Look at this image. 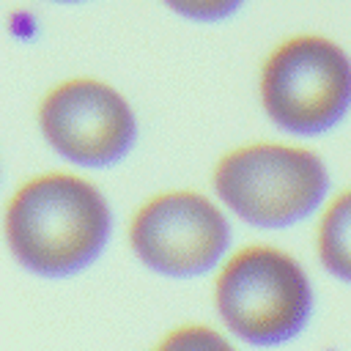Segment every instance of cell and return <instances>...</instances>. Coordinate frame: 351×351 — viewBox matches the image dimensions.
Masks as SVG:
<instances>
[{"label": "cell", "instance_id": "1", "mask_svg": "<svg viewBox=\"0 0 351 351\" xmlns=\"http://www.w3.org/2000/svg\"><path fill=\"white\" fill-rule=\"evenodd\" d=\"M5 233L25 269L63 277L85 269L101 252L110 236V208L85 178L47 173L16 189Z\"/></svg>", "mask_w": 351, "mask_h": 351}, {"label": "cell", "instance_id": "2", "mask_svg": "<svg viewBox=\"0 0 351 351\" xmlns=\"http://www.w3.org/2000/svg\"><path fill=\"white\" fill-rule=\"evenodd\" d=\"M214 189L241 219L282 228L304 219L324 200L326 167L307 148L255 143L219 159Z\"/></svg>", "mask_w": 351, "mask_h": 351}, {"label": "cell", "instance_id": "3", "mask_svg": "<svg viewBox=\"0 0 351 351\" xmlns=\"http://www.w3.org/2000/svg\"><path fill=\"white\" fill-rule=\"evenodd\" d=\"M214 299L222 321L239 337L274 346L304 326L313 293L291 255L271 247H247L219 271Z\"/></svg>", "mask_w": 351, "mask_h": 351}, {"label": "cell", "instance_id": "4", "mask_svg": "<svg viewBox=\"0 0 351 351\" xmlns=\"http://www.w3.org/2000/svg\"><path fill=\"white\" fill-rule=\"evenodd\" d=\"M261 99L285 132H326L351 107V60L324 36H293L266 58Z\"/></svg>", "mask_w": 351, "mask_h": 351}, {"label": "cell", "instance_id": "5", "mask_svg": "<svg viewBox=\"0 0 351 351\" xmlns=\"http://www.w3.org/2000/svg\"><path fill=\"white\" fill-rule=\"evenodd\" d=\"M129 241L154 271L192 277L225 252L230 230L219 208L197 192H167L148 200L132 219Z\"/></svg>", "mask_w": 351, "mask_h": 351}, {"label": "cell", "instance_id": "6", "mask_svg": "<svg viewBox=\"0 0 351 351\" xmlns=\"http://www.w3.org/2000/svg\"><path fill=\"white\" fill-rule=\"evenodd\" d=\"M38 126L60 156L90 167L121 159L134 143V115L126 99L99 80L55 85L38 107Z\"/></svg>", "mask_w": 351, "mask_h": 351}, {"label": "cell", "instance_id": "7", "mask_svg": "<svg viewBox=\"0 0 351 351\" xmlns=\"http://www.w3.org/2000/svg\"><path fill=\"white\" fill-rule=\"evenodd\" d=\"M318 255L335 277L351 282V189L326 208L318 225Z\"/></svg>", "mask_w": 351, "mask_h": 351}, {"label": "cell", "instance_id": "8", "mask_svg": "<svg viewBox=\"0 0 351 351\" xmlns=\"http://www.w3.org/2000/svg\"><path fill=\"white\" fill-rule=\"evenodd\" d=\"M156 351H233V346L208 326H181L170 332Z\"/></svg>", "mask_w": 351, "mask_h": 351}, {"label": "cell", "instance_id": "9", "mask_svg": "<svg viewBox=\"0 0 351 351\" xmlns=\"http://www.w3.org/2000/svg\"><path fill=\"white\" fill-rule=\"evenodd\" d=\"M173 11H178L181 16L197 19V22H211V19H222L228 14H233L241 0H165Z\"/></svg>", "mask_w": 351, "mask_h": 351}, {"label": "cell", "instance_id": "10", "mask_svg": "<svg viewBox=\"0 0 351 351\" xmlns=\"http://www.w3.org/2000/svg\"><path fill=\"white\" fill-rule=\"evenodd\" d=\"M58 3H74V0H58Z\"/></svg>", "mask_w": 351, "mask_h": 351}]
</instances>
